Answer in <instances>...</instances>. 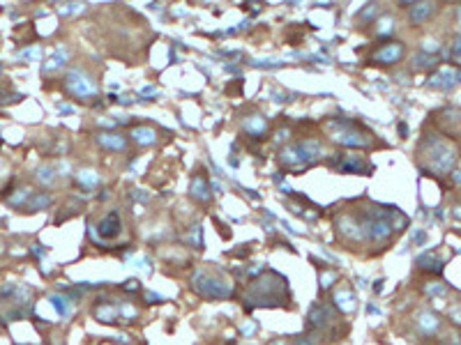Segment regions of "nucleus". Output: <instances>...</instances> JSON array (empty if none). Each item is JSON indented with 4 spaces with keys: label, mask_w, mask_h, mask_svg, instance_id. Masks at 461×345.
<instances>
[{
    "label": "nucleus",
    "mask_w": 461,
    "mask_h": 345,
    "mask_svg": "<svg viewBox=\"0 0 461 345\" xmlns=\"http://www.w3.org/2000/svg\"><path fill=\"white\" fill-rule=\"evenodd\" d=\"M291 295H288V281L279 272H265L263 276H258L256 281L249 283L245 295V306L254 309V306H286Z\"/></svg>",
    "instance_id": "1"
},
{
    "label": "nucleus",
    "mask_w": 461,
    "mask_h": 345,
    "mask_svg": "<svg viewBox=\"0 0 461 345\" xmlns=\"http://www.w3.org/2000/svg\"><path fill=\"white\" fill-rule=\"evenodd\" d=\"M192 290L205 299H228L233 295V288L224 276H215L203 267L192 274Z\"/></svg>",
    "instance_id": "2"
},
{
    "label": "nucleus",
    "mask_w": 461,
    "mask_h": 345,
    "mask_svg": "<svg viewBox=\"0 0 461 345\" xmlns=\"http://www.w3.org/2000/svg\"><path fill=\"white\" fill-rule=\"evenodd\" d=\"M330 138L344 148H367L372 141V134L351 120H330L328 122Z\"/></svg>",
    "instance_id": "3"
},
{
    "label": "nucleus",
    "mask_w": 461,
    "mask_h": 345,
    "mask_svg": "<svg viewBox=\"0 0 461 345\" xmlns=\"http://www.w3.org/2000/svg\"><path fill=\"white\" fill-rule=\"evenodd\" d=\"M422 152L427 155V166L432 168L434 172H448L457 161V150L448 141L436 136L427 138L422 143Z\"/></svg>",
    "instance_id": "4"
},
{
    "label": "nucleus",
    "mask_w": 461,
    "mask_h": 345,
    "mask_svg": "<svg viewBox=\"0 0 461 345\" xmlns=\"http://www.w3.org/2000/svg\"><path fill=\"white\" fill-rule=\"evenodd\" d=\"M337 325V316H335V309L328 306V304H321V302H314L309 313H307V329L309 332H325L328 329L330 336H339V332H335Z\"/></svg>",
    "instance_id": "5"
},
{
    "label": "nucleus",
    "mask_w": 461,
    "mask_h": 345,
    "mask_svg": "<svg viewBox=\"0 0 461 345\" xmlns=\"http://www.w3.org/2000/svg\"><path fill=\"white\" fill-rule=\"evenodd\" d=\"M65 88L69 95L81 99V101H85V99L97 95L95 78L90 76V74H85V69H69L65 76Z\"/></svg>",
    "instance_id": "6"
},
{
    "label": "nucleus",
    "mask_w": 461,
    "mask_h": 345,
    "mask_svg": "<svg viewBox=\"0 0 461 345\" xmlns=\"http://www.w3.org/2000/svg\"><path fill=\"white\" fill-rule=\"evenodd\" d=\"M295 157H298L300 166H314L316 161H321L325 157V148L321 141L316 138H302L300 143L293 145Z\"/></svg>",
    "instance_id": "7"
},
{
    "label": "nucleus",
    "mask_w": 461,
    "mask_h": 345,
    "mask_svg": "<svg viewBox=\"0 0 461 345\" xmlns=\"http://www.w3.org/2000/svg\"><path fill=\"white\" fill-rule=\"evenodd\" d=\"M328 164L332 168H337L339 172H353V175H369V171H372V166H369L362 157L344 155V152H335V157H332Z\"/></svg>",
    "instance_id": "8"
},
{
    "label": "nucleus",
    "mask_w": 461,
    "mask_h": 345,
    "mask_svg": "<svg viewBox=\"0 0 461 345\" xmlns=\"http://www.w3.org/2000/svg\"><path fill=\"white\" fill-rule=\"evenodd\" d=\"M404 53H406V46L402 42H390L385 46H381L378 51H374L372 62H376V65H395V62H399L404 58Z\"/></svg>",
    "instance_id": "9"
},
{
    "label": "nucleus",
    "mask_w": 461,
    "mask_h": 345,
    "mask_svg": "<svg viewBox=\"0 0 461 345\" xmlns=\"http://www.w3.org/2000/svg\"><path fill=\"white\" fill-rule=\"evenodd\" d=\"M457 83H461V69H455V67H443L429 76V88L436 90H452Z\"/></svg>",
    "instance_id": "10"
},
{
    "label": "nucleus",
    "mask_w": 461,
    "mask_h": 345,
    "mask_svg": "<svg viewBox=\"0 0 461 345\" xmlns=\"http://www.w3.org/2000/svg\"><path fill=\"white\" fill-rule=\"evenodd\" d=\"M97 237L102 239H113L120 235V228H122V221H120V214L118 212H108L106 216H102L99 219V223H97Z\"/></svg>",
    "instance_id": "11"
},
{
    "label": "nucleus",
    "mask_w": 461,
    "mask_h": 345,
    "mask_svg": "<svg viewBox=\"0 0 461 345\" xmlns=\"http://www.w3.org/2000/svg\"><path fill=\"white\" fill-rule=\"evenodd\" d=\"M242 129L247 136L252 138H265L268 134V120L261 113H249L247 118H242Z\"/></svg>",
    "instance_id": "12"
},
{
    "label": "nucleus",
    "mask_w": 461,
    "mask_h": 345,
    "mask_svg": "<svg viewBox=\"0 0 461 345\" xmlns=\"http://www.w3.org/2000/svg\"><path fill=\"white\" fill-rule=\"evenodd\" d=\"M434 12H436V0H418V2L408 9V21L413 25H420V23H425Z\"/></svg>",
    "instance_id": "13"
},
{
    "label": "nucleus",
    "mask_w": 461,
    "mask_h": 345,
    "mask_svg": "<svg viewBox=\"0 0 461 345\" xmlns=\"http://www.w3.org/2000/svg\"><path fill=\"white\" fill-rule=\"evenodd\" d=\"M97 143H99V148L108 150V152H122V150H127V138L122 134H115V131H99L97 134Z\"/></svg>",
    "instance_id": "14"
},
{
    "label": "nucleus",
    "mask_w": 461,
    "mask_h": 345,
    "mask_svg": "<svg viewBox=\"0 0 461 345\" xmlns=\"http://www.w3.org/2000/svg\"><path fill=\"white\" fill-rule=\"evenodd\" d=\"M118 316H120V313H118V304H113V302H104V299H99V304L95 306V318L99 322L113 325Z\"/></svg>",
    "instance_id": "15"
},
{
    "label": "nucleus",
    "mask_w": 461,
    "mask_h": 345,
    "mask_svg": "<svg viewBox=\"0 0 461 345\" xmlns=\"http://www.w3.org/2000/svg\"><path fill=\"white\" fill-rule=\"evenodd\" d=\"M189 191H192V198H196L198 202H208L210 200V184H208V179L198 172V175H194L192 177V184H189Z\"/></svg>",
    "instance_id": "16"
},
{
    "label": "nucleus",
    "mask_w": 461,
    "mask_h": 345,
    "mask_svg": "<svg viewBox=\"0 0 461 345\" xmlns=\"http://www.w3.org/2000/svg\"><path fill=\"white\" fill-rule=\"evenodd\" d=\"M335 306L339 311H344V313H353L355 311V295L353 290H348V288H339V290L335 292Z\"/></svg>",
    "instance_id": "17"
},
{
    "label": "nucleus",
    "mask_w": 461,
    "mask_h": 345,
    "mask_svg": "<svg viewBox=\"0 0 461 345\" xmlns=\"http://www.w3.org/2000/svg\"><path fill=\"white\" fill-rule=\"evenodd\" d=\"M132 141L138 145H152L157 143V131L152 129L150 125H141L132 129Z\"/></svg>",
    "instance_id": "18"
},
{
    "label": "nucleus",
    "mask_w": 461,
    "mask_h": 345,
    "mask_svg": "<svg viewBox=\"0 0 461 345\" xmlns=\"http://www.w3.org/2000/svg\"><path fill=\"white\" fill-rule=\"evenodd\" d=\"M418 267L425 269V272H432V274H441L443 272V260L436 258V253H422L418 258Z\"/></svg>",
    "instance_id": "19"
},
{
    "label": "nucleus",
    "mask_w": 461,
    "mask_h": 345,
    "mask_svg": "<svg viewBox=\"0 0 461 345\" xmlns=\"http://www.w3.org/2000/svg\"><path fill=\"white\" fill-rule=\"evenodd\" d=\"M438 325H441V320H438L436 313H432V311H422V313H418V327L422 329L425 334H434L438 329Z\"/></svg>",
    "instance_id": "20"
},
{
    "label": "nucleus",
    "mask_w": 461,
    "mask_h": 345,
    "mask_svg": "<svg viewBox=\"0 0 461 345\" xmlns=\"http://www.w3.org/2000/svg\"><path fill=\"white\" fill-rule=\"evenodd\" d=\"M438 62H441V60H438V55L425 53V51H422V53H418L413 58V67H415V69H434V67H438Z\"/></svg>",
    "instance_id": "21"
},
{
    "label": "nucleus",
    "mask_w": 461,
    "mask_h": 345,
    "mask_svg": "<svg viewBox=\"0 0 461 345\" xmlns=\"http://www.w3.org/2000/svg\"><path fill=\"white\" fill-rule=\"evenodd\" d=\"M78 184L83 186L85 191L92 189L95 184H99V175H97L95 171H81L78 172Z\"/></svg>",
    "instance_id": "22"
},
{
    "label": "nucleus",
    "mask_w": 461,
    "mask_h": 345,
    "mask_svg": "<svg viewBox=\"0 0 461 345\" xmlns=\"http://www.w3.org/2000/svg\"><path fill=\"white\" fill-rule=\"evenodd\" d=\"M48 205H51V196H48V193H35V196H30L25 207L35 212V209H44V207H48Z\"/></svg>",
    "instance_id": "23"
},
{
    "label": "nucleus",
    "mask_w": 461,
    "mask_h": 345,
    "mask_svg": "<svg viewBox=\"0 0 461 345\" xmlns=\"http://www.w3.org/2000/svg\"><path fill=\"white\" fill-rule=\"evenodd\" d=\"M51 304H53V309L58 311L62 318L69 316V304H67V299H62L60 295H53V297H51Z\"/></svg>",
    "instance_id": "24"
},
{
    "label": "nucleus",
    "mask_w": 461,
    "mask_h": 345,
    "mask_svg": "<svg viewBox=\"0 0 461 345\" xmlns=\"http://www.w3.org/2000/svg\"><path fill=\"white\" fill-rule=\"evenodd\" d=\"M37 179L42 182V184H51L55 179V171L51 166H44V168H39V172H37Z\"/></svg>",
    "instance_id": "25"
},
{
    "label": "nucleus",
    "mask_w": 461,
    "mask_h": 345,
    "mask_svg": "<svg viewBox=\"0 0 461 345\" xmlns=\"http://www.w3.org/2000/svg\"><path fill=\"white\" fill-rule=\"evenodd\" d=\"M450 58H452V62H455V65L461 67V35L455 37V42H452V48H450Z\"/></svg>",
    "instance_id": "26"
},
{
    "label": "nucleus",
    "mask_w": 461,
    "mask_h": 345,
    "mask_svg": "<svg viewBox=\"0 0 461 345\" xmlns=\"http://www.w3.org/2000/svg\"><path fill=\"white\" fill-rule=\"evenodd\" d=\"M392 28H395V21H392V16H383V21H378V32H381V35H390V32H392Z\"/></svg>",
    "instance_id": "27"
},
{
    "label": "nucleus",
    "mask_w": 461,
    "mask_h": 345,
    "mask_svg": "<svg viewBox=\"0 0 461 345\" xmlns=\"http://www.w3.org/2000/svg\"><path fill=\"white\" fill-rule=\"evenodd\" d=\"M337 281V274L332 272V269H328L325 274H321V288L323 290H328V288H332V283Z\"/></svg>",
    "instance_id": "28"
},
{
    "label": "nucleus",
    "mask_w": 461,
    "mask_h": 345,
    "mask_svg": "<svg viewBox=\"0 0 461 345\" xmlns=\"http://www.w3.org/2000/svg\"><path fill=\"white\" fill-rule=\"evenodd\" d=\"M192 244L196 246V249H203V230H201V226H194V230H192Z\"/></svg>",
    "instance_id": "29"
},
{
    "label": "nucleus",
    "mask_w": 461,
    "mask_h": 345,
    "mask_svg": "<svg viewBox=\"0 0 461 345\" xmlns=\"http://www.w3.org/2000/svg\"><path fill=\"white\" fill-rule=\"evenodd\" d=\"M374 14H376V5H374V2H372V5H367V9H365V12H360V14H358V18H360V21H362V23H367V21H369V18H372Z\"/></svg>",
    "instance_id": "30"
},
{
    "label": "nucleus",
    "mask_w": 461,
    "mask_h": 345,
    "mask_svg": "<svg viewBox=\"0 0 461 345\" xmlns=\"http://www.w3.org/2000/svg\"><path fill=\"white\" fill-rule=\"evenodd\" d=\"M427 292L429 295H445V286L443 283H432V286H427Z\"/></svg>",
    "instance_id": "31"
},
{
    "label": "nucleus",
    "mask_w": 461,
    "mask_h": 345,
    "mask_svg": "<svg viewBox=\"0 0 461 345\" xmlns=\"http://www.w3.org/2000/svg\"><path fill=\"white\" fill-rule=\"evenodd\" d=\"M256 329H258V325L256 322H245V327H242V334H245V336H254V334H256Z\"/></svg>",
    "instance_id": "32"
},
{
    "label": "nucleus",
    "mask_w": 461,
    "mask_h": 345,
    "mask_svg": "<svg viewBox=\"0 0 461 345\" xmlns=\"http://www.w3.org/2000/svg\"><path fill=\"white\" fill-rule=\"evenodd\" d=\"M145 299H148V304L164 302V297H162V295H157V292H145Z\"/></svg>",
    "instance_id": "33"
},
{
    "label": "nucleus",
    "mask_w": 461,
    "mask_h": 345,
    "mask_svg": "<svg viewBox=\"0 0 461 345\" xmlns=\"http://www.w3.org/2000/svg\"><path fill=\"white\" fill-rule=\"evenodd\" d=\"M122 288H125V290H129V292H134V290H138L141 286H138L136 279H129V281H125V286H122Z\"/></svg>",
    "instance_id": "34"
},
{
    "label": "nucleus",
    "mask_w": 461,
    "mask_h": 345,
    "mask_svg": "<svg viewBox=\"0 0 461 345\" xmlns=\"http://www.w3.org/2000/svg\"><path fill=\"white\" fill-rule=\"evenodd\" d=\"M295 345H314V341H312V336H300L295 341Z\"/></svg>",
    "instance_id": "35"
},
{
    "label": "nucleus",
    "mask_w": 461,
    "mask_h": 345,
    "mask_svg": "<svg viewBox=\"0 0 461 345\" xmlns=\"http://www.w3.org/2000/svg\"><path fill=\"white\" fill-rule=\"evenodd\" d=\"M286 138H288V131H286V129H279V131H277V138H275L277 143H282V141H286Z\"/></svg>",
    "instance_id": "36"
},
{
    "label": "nucleus",
    "mask_w": 461,
    "mask_h": 345,
    "mask_svg": "<svg viewBox=\"0 0 461 345\" xmlns=\"http://www.w3.org/2000/svg\"><path fill=\"white\" fill-rule=\"evenodd\" d=\"M374 292H383V279H378V281H374Z\"/></svg>",
    "instance_id": "37"
},
{
    "label": "nucleus",
    "mask_w": 461,
    "mask_h": 345,
    "mask_svg": "<svg viewBox=\"0 0 461 345\" xmlns=\"http://www.w3.org/2000/svg\"><path fill=\"white\" fill-rule=\"evenodd\" d=\"M399 134H402V138H406V136H408V127L404 125V122H399Z\"/></svg>",
    "instance_id": "38"
},
{
    "label": "nucleus",
    "mask_w": 461,
    "mask_h": 345,
    "mask_svg": "<svg viewBox=\"0 0 461 345\" xmlns=\"http://www.w3.org/2000/svg\"><path fill=\"white\" fill-rule=\"evenodd\" d=\"M425 239H427V235H425V232H415V242H418V244H422Z\"/></svg>",
    "instance_id": "39"
},
{
    "label": "nucleus",
    "mask_w": 461,
    "mask_h": 345,
    "mask_svg": "<svg viewBox=\"0 0 461 345\" xmlns=\"http://www.w3.org/2000/svg\"><path fill=\"white\" fill-rule=\"evenodd\" d=\"M397 2H399L402 7H411V5H415L418 0H397Z\"/></svg>",
    "instance_id": "40"
},
{
    "label": "nucleus",
    "mask_w": 461,
    "mask_h": 345,
    "mask_svg": "<svg viewBox=\"0 0 461 345\" xmlns=\"http://www.w3.org/2000/svg\"><path fill=\"white\" fill-rule=\"evenodd\" d=\"M134 198H136V200H148V193H138V191H134Z\"/></svg>",
    "instance_id": "41"
},
{
    "label": "nucleus",
    "mask_w": 461,
    "mask_h": 345,
    "mask_svg": "<svg viewBox=\"0 0 461 345\" xmlns=\"http://www.w3.org/2000/svg\"><path fill=\"white\" fill-rule=\"evenodd\" d=\"M268 345H288V343H286V341H282V339H279V341H270Z\"/></svg>",
    "instance_id": "42"
}]
</instances>
